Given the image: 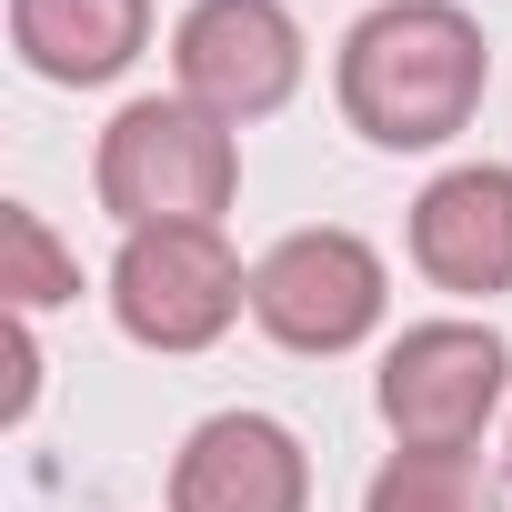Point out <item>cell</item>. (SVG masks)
Wrapping results in <instances>:
<instances>
[{"mask_svg": "<svg viewBox=\"0 0 512 512\" xmlns=\"http://www.w3.org/2000/svg\"><path fill=\"white\" fill-rule=\"evenodd\" d=\"M492 91V41L462 0H382L332 51V101L372 151H442Z\"/></svg>", "mask_w": 512, "mask_h": 512, "instance_id": "obj_1", "label": "cell"}, {"mask_svg": "<svg viewBox=\"0 0 512 512\" xmlns=\"http://www.w3.org/2000/svg\"><path fill=\"white\" fill-rule=\"evenodd\" d=\"M91 191L121 231H171V221H221L241 201V131L211 121L181 91H141L111 111L91 151Z\"/></svg>", "mask_w": 512, "mask_h": 512, "instance_id": "obj_2", "label": "cell"}, {"mask_svg": "<svg viewBox=\"0 0 512 512\" xmlns=\"http://www.w3.org/2000/svg\"><path fill=\"white\" fill-rule=\"evenodd\" d=\"M372 412H382L392 452H472L512 412V342L492 322H462V312L412 322L382 342Z\"/></svg>", "mask_w": 512, "mask_h": 512, "instance_id": "obj_3", "label": "cell"}, {"mask_svg": "<svg viewBox=\"0 0 512 512\" xmlns=\"http://www.w3.org/2000/svg\"><path fill=\"white\" fill-rule=\"evenodd\" d=\"M101 302H111L121 342L191 362V352H211L251 312V272H241V251L221 241V221H171V231H121Z\"/></svg>", "mask_w": 512, "mask_h": 512, "instance_id": "obj_4", "label": "cell"}, {"mask_svg": "<svg viewBox=\"0 0 512 512\" xmlns=\"http://www.w3.org/2000/svg\"><path fill=\"white\" fill-rule=\"evenodd\" d=\"M251 322L282 352H302V362H342V352H362L392 322V262L342 221L282 231L262 262H251Z\"/></svg>", "mask_w": 512, "mask_h": 512, "instance_id": "obj_5", "label": "cell"}, {"mask_svg": "<svg viewBox=\"0 0 512 512\" xmlns=\"http://www.w3.org/2000/svg\"><path fill=\"white\" fill-rule=\"evenodd\" d=\"M302 71H312V41L292 21V0H191L171 21V91L231 131L292 111Z\"/></svg>", "mask_w": 512, "mask_h": 512, "instance_id": "obj_6", "label": "cell"}, {"mask_svg": "<svg viewBox=\"0 0 512 512\" xmlns=\"http://www.w3.org/2000/svg\"><path fill=\"white\" fill-rule=\"evenodd\" d=\"M412 272L452 302L512 292V161H452L412 191Z\"/></svg>", "mask_w": 512, "mask_h": 512, "instance_id": "obj_7", "label": "cell"}, {"mask_svg": "<svg viewBox=\"0 0 512 512\" xmlns=\"http://www.w3.org/2000/svg\"><path fill=\"white\" fill-rule=\"evenodd\" d=\"M171 512H312V452L272 412H211L171 452Z\"/></svg>", "mask_w": 512, "mask_h": 512, "instance_id": "obj_8", "label": "cell"}, {"mask_svg": "<svg viewBox=\"0 0 512 512\" xmlns=\"http://www.w3.org/2000/svg\"><path fill=\"white\" fill-rule=\"evenodd\" d=\"M11 51L51 91H101L151 51V0H11Z\"/></svg>", "mask_w": 512, "mask_h": 512, "instance_id": "obj_9", "label": "cell"}, {"mask_svg": "<svg viewBox=\"0 0 512 512\" xmlns=\"http://www.w3.org/2000/svg\"><path fill=\"white\" fill-rule=\"evenodd\" d=\"M362 512H502V482L482 452H392L362 482Z\"/></svg>", "mask_w": 512, "mask_h": 512, "instance_id": "obj_10", "label": "cell"}, {"mask_svg": "<svg viewBox=\"0 0 512 512\" xmlns=\"http://www.w3.org/2000/svg\"><path fill=\"white\" fill-rule=\"evenodd\" d=\"M0 292H11V322H41V312L81 302V262L61 251V231L31 201H0Z\"/></svg>", "mask_w": 512, "mask_h": 512, "instance_id": "obj_11", "label": "cell"}, {"mask_svg": "<svg viewBox=\"0 0 512 512\" xmlns=\"http://www.w3.org/2000/svg\"><path fill=\"white\" fill-rule=\"evenodd\" d=\"M502 482H512V422H502Z\"/></svg>", "mask_w": 512, "mask_h": 512, "instance_id": "obj_12", "label": "cell"}]
</instances>
